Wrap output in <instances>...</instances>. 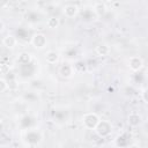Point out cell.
<instances>
[{
    "label": "cell",
    "mask_w": 148,
    "mask_h": 148,
    "mask_svg": "<svg viewBox=\"0 0 148 148\" xmlns=\"http://www.w3.org/2000/svg\"><path fill=\"white\" fill-rule=\"evenodd\" d=\"M99 120H101L99 116L95 112H88L82 116V125L87 130H91V131L95 130V127Z\"/></svg>",
    "instance_id": "1"
},
{
    "label": "cell",
    "mask_w": 148,
    "mask_h": 148,
    "mask_svg": "<svg viewBox=\"0 0 148 148\" xmlns=\"http://www.w3.org/2000/svg\"><path fill=\"white\" fill-rule=\"evenodd\" d=\"M94 131L97 133L98 136H101V138H106V136H109V135L111 134V132H112V125H111V123L108 121V120H99Z\"/></svg>",
    "instance_id": "2"
},
{
    "label": "cell",
    "mask_w": 148,
    "mask_h": 148,
    "mask_svg": "<svg viewBox=\"0 0 148 148\" xmlns=\"http://www.w3.org/2000/svg\"><path fill=\"white\" fill-rule=\"evenodd\" d=\"M46 44H47V39H46L45 35L42 32H37L31 37V45L35 49H38V50L44 49L46 46Z\"/></svg>",
    "instance_id": "3"
},
{
    "label": "cell",
    "mask_w": 148,
    "mask_h": 148,
    "mask_svg": "<svg viewBox=\"0 0 148 148\" xmlns=\"http://www.w3.org/2000/svg\"><path fill=\"white\" fill-rule=\"evenodd\" d=\"M128 67L132 72H139L143 67V60L139 56H133L128 59Z\"/></svg>",
    "instance_id": "4"
},
{
    "label": "cell",
    "mask_w": 148,
    "mask_h": 148,
    "mask_svg": "<svg viewBox=\"0 0 148 148\" xmlns=\"http://www.w3.org/2000/svg\"><path fill=\"white\" fill-rule=\"evenodd\" d=\"M127 123L131 127H138L142 124V116L138 112H131L127 117Z\"/></svg>",
    "instance_id": "5"
},
{
    "label": "cell",
    "mask_w": 148,
    "mask_h": 148,
    "mask_svg": "<svg viewBox=\"0 0 148 148\" xmlns=\"http://www.w3.org/2000/svg\"><path fill=\"white\" fill-rule=\"evenodd\" d=\"M77 13H79V7L74 3H68L62 8V14L68 18L75 17L77 15Z\"/></svg>",
    "instance_id": "6"
},
{
    "label": "cell",
    "mask_w": 148,
    "mask_h": 148,
    "mask_svg": "<svg viewBox=\"0 0 148 148\" xmlns=\"http://www.w3.org/2000/svg\"><path fill=\"white\" fill-rule=\"evenodd\" d=\"M58 73L60 74V76L62 77H71L73 74H74V69H73V66L67 64V62H64L62 65L59 66L58 68Z\"/></svg>",
    "instance_id": "7"
},
{
    "label": "cell",
    "mask_w": 148,
    "mask_h": 148,
    "mask_svg": "<svg viewBox=\"0 0 148 148\" xmlns=\"http://www.w3.org/2000/svg\"><path fill=\"white\" fill-rule=\"evenodd\" d=\"M45 61L50 65H56L59 61V53L57 51L50 50L45 53Z\"/></svg>",
    "instance_id": "8"
},
{
    "label": "cell",
    "mask_w": 148,
    "mask_h": 148,
    "mask_svg": "<svg viewBox=\"0 0 148 148\" xmlns=\"http://www.w3.org/2000/svg\"><path fill=\"white\" fill-rule=\"evenodd\" d=\"M16 44H17V39L13 35H7L2 39V45L5 47H7V49H14L16 46Z\"/></svg>",
    "instance_id": "9"
},
{
    "label": "cell",
    "mask_w": 148,
    "mask_h": 148,
    "mask_svg": "<svg viewBox=\"0 0 148 148\" xmlns=\"http://www.w3.org/2000/svg\"><path fill=\"white\" fill-rule=\"evenodd\" d=\"M95 53L98 57H106L110 53V47L106 44H99L95 47Z\"/></svg>",
    "instance_id": "10"
},
{
    "label": "cell",
    "mask_w": 148,
    "mask_h": 148,
    "mask_svg": "<svg viewBox=\"0 0 148 148\" xmlns=\"http://www.w3.org/2000/svg\"><path fill=\"white\" fill-rule=\"evenodd\" d=\"M46 25H47V28H50V29H56V28H58V27L60 25V20H59L58 17H56V16H51V17L47 18Z\"/></svg>",
    "instance_id": "11"
},
{
    "label": "cell",
    "mask_w": 148,
    "mask_h": 148,
    "mask_svg": "<svg viewBox=\"0 0 148 148\" xmlns=\"http://www.w3.org/2000/svg\"><path fill=\"white\" fill-rule=\"evenodd\" d=\"M94 12L96 13V15L98 16H103L106 13V6L103 2H98L94 6Z\"/></svg>",
    "instance_id": "12"
},
{
    "label": "cell",
    "mask_w": 148,
    "mask_h": 148,
    "mask_svg": "<svg viewBox=\"0 0 148 148\" xmlns=\"http://www.w3.org/2000/svg\"><path fill=\"white\" fill-rule=\"evenodd\" d=\"M8 88V83L5 79H0V92H3L5 90H7Z\"/></svg>",
    "instance_id": "13"
},
{
    "label": "cell",
    "mask_w": 148,
    "mask_h": 148,
    "mask_svg": "<svg viewBox=\"0 0 148 148\" xmlns=\"http://www.w3.org/2000/svg\"><path fill=\"white\" fill-rule=\"evenodd\" d=\"M141 97H142L143 103H147V102H148V101H147V90H146V89L142 90V92H141Z\"/></svg>",
    "instance_id": "14"
},
{
    "label": "cell",
    "mask_w": 148,
    "mask_h": 148,
    "mask_svg": "<svg viewBox=\"0 0 148 148\" xmlns=\"http://www.w3.org/2000/svg\"><path fill=\"white\" fill-rule=\"evenodd\" d=\"M9 3V0H0V8H6Z\"/></svg>",
    "instance_id": "15"
},
{
    "label": "cell",
    "mask_w": 148,
    "mask_h": 148,
    "mask_svg": "<svg viewBox=\"0 0 148 148\" xmlns=\"http://www.w3.org/2000/svg\"><path fill=\"white\" fill-rule=\"evenodd\" d=\"M3 130H5V125H3L2 120H0V134L3 132Z\"/></svg>",
    "instance_id": "16"
},
{
    "label": "cell",
    "mask_w": 148,
    "mask_h": 148,
    "mask_svg": "<svg viewBox=\"0 0 148 148\" xmlns=\"http://www.w3.org/2000/svg\"><path fill=\"white\" fill-rule=\"evenodd\" d=\"M3 29H5V24H3V22L0 20V34L3 31Z\"/></svg>",
    "instance_id": "17"
},
{
    "label": "cell",
    "mask_w": 148,
    "mask_h": 148,
    "mask_svg": "<svg viewBox=\"0 0 148 148\" xmlns=\"http://www.w3.org/2000/svg\"><path fill=\"white\" fill-rule=\"evenodd\" d=\"M103 2H106V3H110V2H112V1H114V0H102Z\"/></svg>",
    "instance_id": "18"
}]
</instances>
